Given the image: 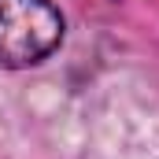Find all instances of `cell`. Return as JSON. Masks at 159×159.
Returning a JSON list of instances; mask_svg holds the SVG:
<instances>
[{"label": "cell", "mask_w": 159, "mask_h": 159, "mask_svg": "<svg viewBox=\"0 0 159 159\" xmlns=\"http://www.w3.org/2000/svg\"><path fill=\"white\" fill-rule=\"evenodd\" d=\"M63 41L52 0H0V67H34Z\"/></svg>", "instance_id": "obj_1"}]
</instances>
